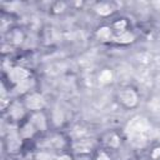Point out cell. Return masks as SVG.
Instances as JSON below:
<instances>
[{"label": "cell", "mask_w": 160, "mask_h": 160, "mask_svg": "<svg viewBox=\"0 0 160 160\" xmlns=\"http://www.w3.org/2000/svg\"><path fill=\"white\" fill-rule=\"evenodd\" d=\"M120 98H121V101L125 102L126 105H134L136 102V95L131 90H124V91H121Z\"/></svg>", "instance_id": "6da1fadb"}, {"label": "cell", "mask_w": 160, "mask_h": 160, "mask_svg": "<svg viewBox=\"0 0 160 160\" xmlns=\"http://www.w3.org/2000/svg\"><path fill=\"white\" fill-rule=\"evenodd\" d=\"M28 106L31 108V109H40L42 105H44V100L41 96L39 95H31L30 98H28V101H26Z\"/></svg>", "instance_id": "7a4b0ae2"}, {"label": "cell", "mask_w": 160, "mask_h": 160, "mask_svg": "<svg viewBox=\"0 0 160 160\" xmlns=\"http://www.w3.org/2000/svg\"><path fill=\"white\" fill-rule=\"evenodd\" d=\"M10 76H11V79L14 80V81H24V79L28 76V72L24 70V69H14V70H11V72H10Z\"/></svg>", "instance_id": "3957f363"}, {"label": "cell", "mask_w": 160, "mask_h": 160, "mask_svg": "<svg viewBox=\"0 0 160 160\" xmlns=\"http://www.w3.org/2000/svg\"><path fill=\"white\" fill-rule=\"evenodd\" d=\"M91 148V144L89 141H84V140H80L79 142L75 144V149L78 151H88L89 149Z\"/></svg>", "instance_id": "277c9868"}, {"label": "cell", "mask_w": 160, "mask_h": 160, "mask_svg": "<svg viewBox=\"0 0 160 160\" xmlns=\"http://www.w3.org/2000/svg\"><path fill=\"white\" fill-rule=\"evenodd\" d=\"M111 79V74L109 71H104L101 74V81H109Z\"/></svg>", "instance_id": "5b68a950"}, {"label": "cell", "mask_w": 160, "mask_h": 160, "mask_svg": "<svg viewBox=\"0 0 160 160\" xmlns=\"http://www.w3.org/2000/svg\"><path fill=\"white\" fill-rule=\"evenodd\" d=\"M98 160H109V158H108L105 154H100L99 158H98Z\"/></svg>", "instance_id": "8992f818"}, {"label": "cell", "mask_w": 160, "mask_h": 160, "mask_svg": "<svg viewBox=\"0 0 160 160\" xmlns=\"http://www.w3.org/2000/svg\"><path fill=\"white\" fill-rule=\"evenodd\" d=\"M58 160H70V158H68V156H62V158H60V159H58Z\"/></svg>", "instance_id": "52a82bcc"}]
</instances>
